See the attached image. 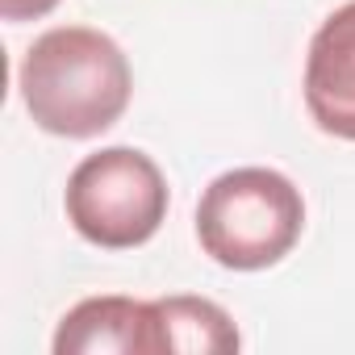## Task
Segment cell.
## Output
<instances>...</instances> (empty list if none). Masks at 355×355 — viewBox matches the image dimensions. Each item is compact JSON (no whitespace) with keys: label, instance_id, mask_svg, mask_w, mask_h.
Listing matches in <instances>:
<instances>
[{"label":"cell","instance_id":"1","mask_svg":"<svg viewBox=\"0 0 355 355\" xmlns=\"http://www.w3.org/2000/svg\"><path fill=\"white\" fill-rule=\"evenodd\" d=\"M134 92L121 46L88 26H59L34 38L21 59V101L46 134L96 138L125 113Z\"/></svg>","mask_w":355,"mask_h":355},{"label":"cell","instance_id":"2","mask_svg":"<svg viewBox=\"0 0 355 355\" xmlns=\"http://www.w3.org/2000/svg\"><path fill=\"white\" fill-rule=\"evenodd\" d=\"M301 230V189L272 167L222 171L197 205V239L205 255L230 272H263L280 263L297 247Z\"/></svg>","mask_w":355,"mask_h":355},{"label":"cell","instance_id":"3","mask_svg":"<svg viewBox=\"0 0 355 355\" xmlns=\"http://www.w3.org/2000/svg\"><path fill=\"white\" fill-rule=\"evenodd\" d=\"M63 209L76 234L96 247H142L167 218V180L146 150L105 146L71 171Z\"/></svg>","mask_w":355,"mask_h":355},{"label":"cell","instance_id":"4","mask_svg":"<svg viewBox=\"0 0 355 355\" xmlns=\"http://www.w3.org/2000/svg\"><path fill=\"white\" fill-rule=\"evenodd\" d=\"M305 109L322 134L355 142V0L334 9L309 42Z\"/></svg>","mask_w":355,"mask_h":355},{"label":"cell","instance_id":"5","mask_svg":"<svg viewBox=\"0 0 355 355\" xmlns=\"http://www.w3.org/2000/svg\"><path fill=\"white\" fill-rule=\"evenodd\" d=\"M55 355H163L155 301L88 297L55 330Z\"/></svg>","mask_w":355,"mask_h":355},{"label":"cell","instance_id":"6","mask_svg":"<svg viewBox=\"0 0 355 355\" xmlns=\"http://www.w3.org/2000/svg\"><path fill=\"white\" fill-rule=\"evenodd\" d=\"M155 313H159L163 351L226 355V351H239V343H243L230 313L205 297H163V301H155Z\"/></svg>","mask_w":355,"mask_h":355},{"label":"cell","instance_id":"7","mask_svg":"<svg viewBox=\"0 0 355 355\" xmlns=\"http://www.w3.org/2000/svg\"><path fill=\"white\" fill-rule=\"evenodd\" d=\"M55 5H59V0H0V17H5V21H38Z\"/></svg>","mask_w":355,"mask_h":355}]
</instances>
